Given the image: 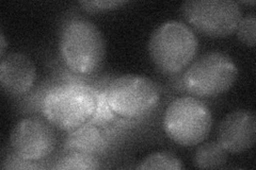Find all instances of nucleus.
Wrapping results in <instances>:
<instances>
[{
    "label": "nucleus",
    "mask_w": 256,
    "mask_h": 170,
    "mask_svg": "<svg viewBox=\"0 0 256 170\" xmlns=\"http://www.w3.org/2000/svg\"><path fill=\"white\" fill-rule=\"evenodd\" d=\"M59 49L63 63L72 72L89 76L98 71L105 60L106 40L95 23L75 18L63 26Z\"/></svg>",
    "instance_id": "nucleus-1"
},
{
    "label": "nucleus",
    "mask_w": 256,
    "mask_h": 170,
    "mask_svg": "<svg viewBox=\"0 0 256 170\" xmlns=\"http://www.w3.org/2000/svg\"><path fill=\"white\" fill-rule=\"evenodd\" d=\"M98 105V93L82 83L50 88L42 100V112L52 126L70 132L91 121Z\"/></svg>",
    "instance_id": "nucleus-2"
},
{
    "label": "nucleus",
    "mask_w": 256,
    "mask_h": 170,
    "mask_svg": "<svg viewBox=\"0 0 256 170\" xmlns=\"http://www.w3.org/2000/svg\"><path fill=\"white\" fill-rule=\"evenodd\" d=\"M198 40L186 23L168 20L150 35L148 53L154 65L164 74H178L194 60Z\"/></svg>",
    "instance_id": "nucleus-3"
},
{
    "label": "nucleus",
    "mask_w": 256,
    "mask_h": 170,
    "mask_svg": "<svg viewBox=\"0 0 256 170\" xmlns=\"http://www.w3.org/2000/svg\"><path fill=\"white\" fill-rule=\"evenodd\" d=\"M162 127L172 142L182 147H192L210 135L212 115L210 108L196 97L182 96L166 107Z\"/></svg>",
    "instance_id": "nucleus-4"
},
{
    "label": "nucleus",
    "mask_w": 256,
    "mask_h": 170,
    "mask_svg": "<svg viewBox=\"0 0 256 170\" xmlns=\"http://www.w3.org/2000/svg\"><path fill=\"white\" fill-rule=\"evenodd\" d=\"M107 103L118 118L136 120L153 112L162 94L153 80L141 75H123L108 85Z\"/></svg>",
    "instance_id": "nucleus-5"
},
{
    "label": "nucleus",
    "mask_w": 256,
    "mask_h": 170,
    "mask_svg": "<svg viewBox=\"0 0 256 170\" xmlns=\"http://www.w3.org/2000/svg\"><path fill=\"white\" fill-rule=\"evenodd\" d=\"M238 77V68L230 56L210 51L190 63L182 76V86L194 97L212 98L230 91Z\"/></svg>",
    "instance_id": "nucleus-6"
},
{
    "label": "nucleus",
    "mask_w": 256,
    "mask_h": 170,
    "mask_svg": "<svg viewBox=\"0 0 256 170\" xmlns=\"http://www.w3.org/2000/svg\"><path fill=\"white\" fill-rule=\"evenodd\" d=\"M189 25L208 37L222 38L236 32L242 10L233 0H189L182 4Z\"/></svg>",
    "instance_id": "nucleus-7"
},
{
    "label": "nucleus",
    "mask_w": 256,
    "mask_h": 170,
    "mask_svg": "<svg viewBox=\"0 0 256 170\" xmlns=\"http://www.w3.org/2000/svg\"><path fill=\"white\" fill-rule=\"evenodd\" d=\"M10 143L13 152L18 157L36 163L54 152L57 137L48 121L38 117H27L15 124Z\"/></svg>",
    "instance_id": "nucleus-8"
},
{
    "label": "nucleus",
    "mask_w": 256,
    "mask_h": 170,
    "mask_svg": "<svg viewBox=\"0 0 256 170\" xmlns=\"http://www.w3.org/2000/svg\"><path fill=\"white\" fill-rule=\"evenodd\" d=\"M256 118L252 111L236 110L223 118L218 128V143L230 155L251 149L256 140Z\"/></svg>",
    "instance_id": "nucleus-9"
},
{
    "label": "nucleus",
    "mask_w": 256,
    "mask_h": 170,
    "mask_svg": "<svg viewBox=\"0 0 256 170\" xmlns=\"http://www.w3.org/2000/svg\"><path fill=\"white\" fill-rule=\"evenodd\" d=\"M36 68L32 60L22 52H12L2 58L0 84L12 96L27 94L34 85Z\"/></svg>",
    "instance_id": "nucleus-10"
},
{
    "label": "nucleus",
    "mask_w": 256,
    "mask_h": 170,
    "mask_svg": "<svg viewBox=\"0 0 256 170\" xmlns=\"http://www.w3.org/2000/svg\"><path fill=\"white\" fill-rule=\"evenodd\" d=\"M108 146L106 135L100 127L86 124L68 132L64 141L66 152H80L98 157L106 150Z\"/></svg>",
    "instance_id": "nucleus-11"
},
{
    "label": "nucleus",
    "mask_w": 256,
    "mask_h": 170,
    "mask_svg": "<svg viewBox=\"0 0 256 170\" xmlns=\"http://www.w3.org/2000/svg\"><path fill=\"white\" fill-rule=\"evenodd\" d=\"M228 162V152L218 142H210L200 146L194 156V165L200 169L222 168Z\"/></svg>",
    "instance_id": "nucleus-12"
},
{
    "label": "nucleus",
    "mask_w": 256,
    "mask_h": 170,
    "mask_svg": "<svg viewBox=\"0 0 256 170\" xmlns=\"http://www.w3.org/2000/svg\"><path fill=\"white\" fill-rule=\"evenodd\" d=\"M54 168L60 170H92L100 168V164L95 156L80 152H68V155L57 162Z\"/></svg>",
    "instance_id": "nucleus-13"
},
{
    "label": "nucleus",
    "mask_w": 256,
    "mask_h": 170,
    "mask_svg": "<svg viewBox=\"0 0 256 170\" xmlns=\"http://www.w3.org/2000/svg\"><path fill=\"white\" fill-rule=\"evenodd\" d=\"M138 169H166V170H180L184 169L182 162L175 155L168 151H159L150 153L144 158Z\"/></svg>",
    "instance_id": "nucleus-14"
},
{
    "label": "nucleus",
    "mask_w": 256,
    "mask_h": 170,
    "mask_svg": "<svg viewBox=\"0 0 256 170\" xmlns=\"http://www.w3.org/2000/svg\"><path fill=\"white\" fill-rule=\"evenodd\" d=\"M255 27L256 17L255 14L252 12L242 18L236 29L238 39L248 47L255 46Z\"/></svg>",
    "instance_id": "nucleus-15"
},
{
    "label": "nucleus",
    "mask_w": 256,
    "mask_h": 170,
    "mask_svg": "<svg viewBox=\"0 0 256 170\" xmlns=\"http://www.w3.org/2000/svg\"><path fill=\"white\" fill-rule=\"evenodd\" d=\"M116 118L118 117L114 115V113L111 111V109L109 108V105L107 103L106 92L104 91L102 93H98V110H96L95 114L90 123L102 128L107 125H110L111 123H114Z\"/></svg>",
    "instance_id": "nucleus-16"
},
{
    "label": "nucleus",
    "mask_w": 256,
    "mask_h": 170,
    "mask_svg": "<svg viewBox=\"0 0 256 170\" xmlns=\"http://www.w3.org/2000/svg\"><path fill=\"white\" fill-rule=\"evenodd\" d=\"M127 3L123 0H94V1H79L82 9L89 13H100L116 10L121 5Z\"/></svg>",
    "instance_id": "nucleus-17"
},
{
    "label": "nucleus",
    "mask_w": 256,
    "mask_h": 170,
    "mask_svg": "<svg viewBox=\"0 0 256 170\" xmlns=\"http://www.w3.org/2000/svg\"><path fill=\"white\" fill-rule=\"evenodd\" d=\"M2 169H34L36 168L34 162H29L18 157L16 153L8 156L2 164Z\"/></svg>",
    "instance_id": "nucleus-18"
},
{
    "label": "nucleus",
    "mask_w": 256,
    "mask_h": 170,
    "mask_svg": "<svg viewBox=\"0 0 256 170\" xmlns=\"http://www.w3.org/2000/svg\"><path fill=\"white\" fill-rule=\"evenodd\" d=\"M6 40L4 37V32H0V55L4 56V52H6Z\"/></svg>",
    "instance_id": "nucleus-19"
},
{
    "label": "nucleus",
    "mask_w": 256,
    "mask_h": 170,
    "mask_svg": "<svg viewBox=\"0 0 256 170\" xmlns=\"http://www.w3.org/2000/svg\"><path fill=\"white\" fill-rule=\"evenodd\" d=\"M244 4H255V1H248V2L244 1Z\"/></svg>",
    "instance_id": "nucleus-20"
}]
</instances>
